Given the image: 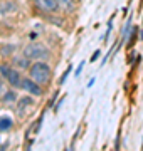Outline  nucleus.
<instances>
[{
  "instance_id": "f257e3e1",
  "label": "nucleus",
  "mask_w": 143,
  "mask_h": 151,
  "mask_svg": "<svg viewBox=\"0 0 143 151\" xmlns=\"http://www.w3.org/2000/svg\"><path fill=\"white\" fill-rule=\"evenodd\" d=\"M29 72H30V77L39 84H47L51 81V67L44 60H37L34 65H30Z\"/></svg>"
},
{
  "instance_id": "f03ea898",
  "label": "nucleus",
  "mask_w": 143,
  "mask_h": 151,
  "mask_svg": "<svg viewBox=\"0 0 143 151\" xmlns=\"http://www.w3.org/2000/svg\"><path fill=\"white\" fill-rule=\"evenodd\" d=\"M24 55L29 57V59H32V60H46V59H49L51 57V52H49V49L46 47L44 44L32 42V44H29L27 47L24 49Z\"/></svg>"
},
{
  "instance_id": "7ed1b4c3",
  "label": "nucleus",
  "mask_w": 143,
  "mask_h": 151,
  "mask_svg": "<svg viewBox=\"0 0 143 151\" xmlns=\"http://www.w3.org/2000/svg\"><path fill=\"white\" fill-rule=\"evenodd\" d=\"M0 74L4 76L14 87L22 86V77H20V74H19L14 67H10V65H7V64L0 65Z\"/></svg>"
},
{
  "instance_id": "20e7f679",
  "label": "nucleus",
  "mask_w": 143,
  "mask_h": 151,
  "mask_svg": "<svg viewBox=\"0 0 143 151\" xmlns=\"http://www.w3.org/2000/svg\"><path fill=\"white\" fill-rule=\"evenodd\" d=\"M25 92L32 94V96H42V89L39 86V82H35L30 77V79H22V86H20Z\"/></svg>"
},
{
  "instance_id": "39448f33",
  "label": "nucleus",
  "mask_w": 143,
  "mask_h": 151,
  "mask_svg": "<svg viewBox=\"0 0 143 151\" xmlns=\"http://www.w3.org/2000/svg\"><path fill=\"white\" fill-rule=\"evenodd\" d=\"M34 4L42 12H56L61 7L59 0H34Z\"/></svg>"
},
{
  "instance_id": "423d86ee",
  "label": "nucleus",
  "mask_w": 143,
  "mask_h": 151,
  "mask_svg": "<svg viewBox=\"0 0 143 151\" xmlns=\"http://www.w3.org/2000/svg\"><path fill=\"white\" fill-rule=\"evenodd\" d=\"M32 99H30V97H22V99H20V101H19V106H17V114H19V116H24V114H25V111H27V106H32Z\"/></svg>"
},
{
  "instance_id": "0eeeda50",
  "label": "nucleus",
  "mask_w": 143,
  "mask_h": 151,
  "mask_svg": "<svg viewBox=\"0 0 143 151\" xmlns=\"http://www.w3.org/2000/svg\"><path fill=\"white\" fill-rule=\"evenodd\" d=\"M12 126H14V121H12L10 116H2L0 118V131H9L12 129Z\"/></svg>"
},
{
  "instance_id": "6e6552de",
  "label": "nucleus",
  "mask_w": 143,
  "mask_h": 151,
  "mask_svg": "<svg viewBox=\"0 0 143 151\" xmlns=\"http://www.w3.org/2000/svg\"><path fill=\"white\" fill-rule=\"evenodd\" d=\"M0 10H2V14H4V15H7V14H10V12L17 10V5L14 4V2H2Z\"/></svg>"
},
{
  "instance_id": "1a4fd4ad",
  "label": "nucleus",
  "mask_w": 143,
  "mask_h": 151,
  "mask_svg": "<svg viewBox=\"0 0 143 151\" xmlns=\"http://www.w3.org/2000/svg\"><path fill=\"white\" fill-rule=\"evenodd\" d=\"M29 57H25V55H20V57H15L14 59V64L17 65V67H20V69H27L29 67Z\"/></svg>"
},
{
  "instance_id": "9d476101",
  "label": "nucleus",
  "mask_w": 143,
  "mask_h": 151,
  "mask_svg": "<svg viewBox=\"0 0 143 151\" xmlns=\"http://www.w3.org/2000/svg\"><path fill=\"white\" fill-rule=\"evenodd\" d=\"M2 101L5 104H10V103H15L17 101V92L15 91H9V92H4V97Z\"/></svg>"
},
{
  "instance_id": "9b49d317",
  "label": "nucleus",
  "mask_w": 143,
  "mask_h": 151,
  "mask_svg": "<svg viewBox=\"0 0 143 151\" xmlns=\"http://www.w3.org/2000/svg\"><path fill=\"white\" fill-rule=\"evenodd\" d=\"M59 5H61V9H64L66 12H71V10H74V0H59Z\"/></svg>"
},
{
  "instance_id": "f8f14e48",
  "label": "nucleus",
  "mask_w": 143,
  "mask_h": 151,
  "mask_svg": "<svg viewBox=\"0 0 143 151\" xmlns=\"http://www.w3.org/2000/svg\"><path fill=\"white\" fill-rule=\"evenodd\" d=\"M136 32H138V29H136V27H131V34H128V47H131L133 44H135Z\"/></svg>"
},
{
  "instance_id": "ddd939ff",
  "label": "nucleus",
  "mask_w": 143,
  "mask_h": 151,
  "mask_svg": "<svg viewBox=\"0 0 143 151\" xmlns=\"http://www.w3.org/2000/svg\"><path fill=\"white\" fill-rule=\"evenodd\" d=\"M12 52H14V45H9V44H7V45H4V47H2L0 55H10Z\"/></svg>"
},
{
  "instance_id": "4468645a",
  "label": "nucleus",
  "mask_w": 143,
  "mask_h": 151,
  "mask_svg": "<svg viewBox=\"0 0 143 151\" xmlns=\"http://www.w3.org/2000/svg\"><path fill=\"white\" fill-rule=\"evenodd\" d=\"M71 70H72V67H67V69H66V72H64V74L61 76V79H59V84H64V82L67 81V76L71 74Z\"/></svg>"
},
{
  "instance_id": "2eb2a0df",
  "label": "nucleus",
  "mask_w": 143,
  "mask_h": 151,
  "mask_svg": "<svg viewBox=\"0 0 143 151\" xmlns=\"http://www.w3.org/2000/svg\"><path fill=\"white\" fill-rule=\"evenodd\" d=\"M111 30H113V17H111L110 22H108V30H106V34H105V40H108V39H110Z\"/></svg>"
},
{
  "instance_id": "dca6fc26",
  "label": "nucleus",
  "mask_w": 143,
  "mask_h": 151,
  "mask_svg": "<svg viewBox=\"0 0 143 151\" xmlns=\"http://www.w3.org/2000/svg\"><path fill=\"white\" fill-rule=\"evenodd\" d=\"M83 67H84V62H81V64L77 65L76 72H74V76H76V77H79V76H81V72H83Z\"/></svg>"
},
{
  "instance_id": "f3484780",
  "label": "nucleus",
  "mask_w": 143,
  "mask_h": 151,
  "mask_svg": "<svg viewBox=\"0 0 143 151\" xmlns=\"http://www.w3.org/2000/svg\"><path fill=\"white\" fill-rule=\"evenodd\" d=\"M99 54H101V52H99V50H96V52H94V54L91 55V62H94V60L98 59V57H99Z\"/></svg>"
},
{
  "instance_id": "a211bd4d",
  "label": "nucleus",
  "mask_w": 143,
  "mask_h": 151,
  "mask_svg": "<svg viewBox=\"0 0 143 151\" xmlns=\"http://www.w3.org/2000/svg\"><path fill=\"white\" fill-rule=\"evenodd\" d=\"M2 94H4V84L0 82V96H2Z\"/></svg>"
},
{
  "instance_id": "6ab92c4d",
  "label": "nucleus",
  "mask_w": 143,
  "mask_h": 151,
  "mask_svg": "<svg viewBox=\"0 0 143 151\" xmlns=\"http://www.w3.org/2000/svg\"><path fill=\"white\" fill-rule=\"evenodd\" d=\"M140 37H142V40H143V24H142V35H140Z\"/></svg>"
}]
</instances>
